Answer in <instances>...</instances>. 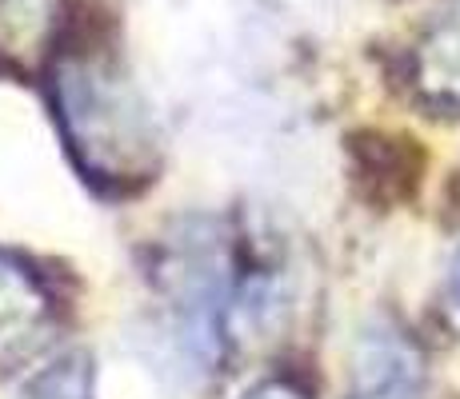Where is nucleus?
<instances>
[{"label": "nucleus", "mask_w": 460, "mask_h": 399, "mask_svg": "<svg viewBox=\"0 0 460 399\" xmlns=\"http://www.w3.org/2000/svg\"><path fill=\"white\" fill-rule=\"evenodd\" d=\"M156 283L172 319V335L181 351L208 371L220 363L228 335V316L236 312V280H233V252L225 236L212 224H189L181 236L168 239Z\"/></svg>", "instance_id": "2"}, {"label": "nucleus", "mask_w": 460, "mask_h": 399, "mask_svg": "<svg viewBox=\"0 0 460 399\" xmlns=\"http://www.w3.org/2000/svg\"><path fill=\"white\" fill-rule=\"evenodd\" d=\"M52 332V296L16 256L0 252V368L32 360Z\"/></svg>", "instance_id": "4"}, {"label": "nucleus", "mask_w": 460, "mask_h": 399, "mask_svg": "<svg viewBox=\"0 0 460 399\" xmlns=\"http://www.w3.org/2000/svg\"><path fill=\"white\" fill-rule=\"evenodd\" d=\"M244 399H308V392L300 384H293V379H264Z\"/></svg>", "instance_id": "8"}, {"label": "nucleus", "mask_w": 460, "mask_h": 399, "mask_svg": "<svg viewBox=\"0 0 460 399\" xmlns=\"http://www.w3.org/2000/svg\"><path fill=\"white\" fill-rule=\"evenodd\" d=\"M24 399H93V363L81 351L52 360L29 379Z\"/></svg>", "instance_id": "6"}, {"label": "nucleus", "mask_w": 460, "mask_h": 399, "mask_svg": "<svg viewBox=\"0 0 460 399\" xmlns=\"http://www.w3.org/2000/svg\"><path fill=\"white\" fill-rule=\"evenodd\" d=\"M412 92L437 117H460V0H440L412 52Z\"/></svg>", "instance_id": "5"}, {"label": "nucleus", "mask_w": 460, "mask_h": 399, "mask_svg": "<svg viewBox=\"0 0 460 399\" xmlns=\"http://www.w3.org/2000/svg\"><path fill=\"white\" fill-rule=\"evenodd\" d=\"M52 108L76 168L109 192L156 180L161 136L153 108L109 48H65L52 65Z\"/></svg>", "instance_id": "1"}, {"label": "nucleus", "mask_w": 460, "mask_h": 399, "mask_svg": "<svg viewBox=\"0 0 460 399\" xmlns=\"http://www.w3.org/2000/svg\"><path fill=\"white\" fill-rule=\"evenodd\" d=\"M349 399H429L424 351L393 319L365 327L352 351Z\"/></svg>", "instance_id": "3"}, {"label": "nucleus", "mask_w": 460, "mask_h": 399, "mask_svg": "<svg viewBox=\"0 0 460 399\" xmlns=\"http://www.w3.org/2000/svg\"><path fill=\"white\" fill-rule=\"evenodd\" d=\"M440 308H445V319L460 332V252L448 264V276H445V291H440Z\"/></svg>", "instance_id": "7"}]
</instances>
